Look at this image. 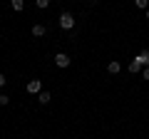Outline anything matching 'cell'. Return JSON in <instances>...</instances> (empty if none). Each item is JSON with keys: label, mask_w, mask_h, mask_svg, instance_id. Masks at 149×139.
<instances>
[{"label": "cell", "mask_w": 149, "mask_h": 139, "mask_svg": "<svg viewBox=\"0 0 149 139\" xmlns=\"http://www.w3.org/2000/svg\"><path fill=\"white\" fill-rule=\"evenodd\" d=\"M60 27H62V30H72V27H74L72 13H62V15H60Z\"/></svg>", "instance_id": "obj_1"}, {"label": "cell", "mask_w": 149, "mask_h": 139, "mask_svg": "<svg viewBox=\"0 0 149 139\" xmlns=\"http://www.w3.org/2000/svg\"><path fill=\"white\" fill-rule=\"evenodd\" d=\"M27 92H30V95H40V92H42V82L40 80H30L27 82Z\"/></svg>", "instance_id": "obj_2"}, {"label": "cell", "mask_w": 149, "mask_h": 139, "mask_svg": "<svg viewBox=\"0 0 149 139\" xmlns=\"http://www.w3.org/2000/svg\"><path fill=\"white\" fill-rule=\"evenodd\" d=\"M55 65H57V67H70V57L65 52H57L55 55Z\"/></svg>", "instance_id": "obj_3"}, {"label": "cell", "mask_w": 149, "mask_h": 139, "mask_svg": "<svg viewBox=\"0 0 149 139\" xmlns=\"http://www.w3.org/2000/svg\"><path fill=\"white\" fill-rule=\"evenodd\" d=\"M137 62H139V65H144V67H149V50H144V52H139V55H137Z\"/></svg>", "instance_id": "obj_4"}, {"label": "cell", "mask_w": 149, "mask_h": 139, "mask_svg": "<svg viewBox=\"0 0 149 139\" xmlns=\"http://www.w3.org/2000/svg\"><path fill=\"white\" fill-rule=\"evenodd\" d=\"M45 32H47V27H45V25H32V35H35V38H42Z\"/></svg>", "instance_id": "obj_5"}, {"label": "cell", "mask_w": 149, "mask_h": 139, "mask_svg": "<svg viewBox=\"0 0 149 139\" xmlns=\"http://www.w3.org/2000/svg\"><path fill=\"white\" fill-rule=\"evenodd\" d=\"M37 99H40V104H47V102L52 99V95H50L47 90H42V92H40V95H37Z\"/></svg>", "instance_id": "obj_6"}, {"label": "cell", "mask_w": 149, "mask_h": 139, "mask_svg": "<svg viewBox=\"0 0 149 139\" xmlns=\"http://www.w3.org/2000/svg\"><path fill=\"white\" fill-rule=\"evenodd\" d=\"M119 70H122V65H119V62H109V65H107V72H109V75H117Z\"/></svg>", "instance_id": "obj_7"}, {"label": "cell", "mask_w": 149, "mask_h": 139, "mask_svg": "<svg viewBox=\"0 0 149 139\" xmlns=\"http://www.w3.org/2000/svg\"><path fill=\"white\" fill-rule=\"evenodd\" d=\"M139 70H142V65L137 62V57L132 60V62H129V72H139Z\"/></svg>", "instance_id": "obj_8"}, {"label": "cell", "mask_w": 149, "mask_h": 139, "mask_svg": "<svg viewBox=\"0 0 149 139\" xmlns=\"http://www.w3.org/2000/svg\"><path fill=\"white\" fill-rule=\"evenodd\" d=\"M22 8H25V0H13V10H17V13H20Z\"/></svg>", "instance_id": "obj_9"}, {"label": "cell", "mask_w": 149, "mask_h": 139, "mask_svg": "<svg viewBox=\"0 0 149 139\" xmlns=\"http://www.w3.org/2000/svg\"><path fill=\"white\" fill-rule=\"evenodd\" d=\"M134 5H137L139 10H147V8H149V0H134Z\"/></svg>", "instance_id": "obj_10"}, {"label": "cell", "mask_w": 149, "mask_h": 139, "mask_svg": "<svg viewBox=\"0 0 149 139\" xmlns=\"http://www.w3.org/2000/svg\"><path fill=\"white\" fill-rule=\"evenodd\" d=\"M35 5H37V8H40V10H45V8H47V5H50V0H35Z\"/></svg>", "instance_id": "obj_11"}, {"label": "cell", "mask_w": 149, "mask_h": 139, "mask_svg": "<svg viewBox=\"0 0 149 139\" xmlns=\"http://www.w3.org/2000/svg\"><path fill=\"white\" fill-rule=\"evenodd\" d=\"M8 102H10V99H8V95H0V107H5Z\"/></svg>", "instance_id": "obj_12"}, {"label": "cell", "mask_w": 149, "mask_h": 139, "mask_svg": "<svg viewBox=\"0 0 149 139\" xmlns=\"http://www.w3.org/2000/svg\"><path fill=\"white\" fill-rule=\"evenodd\" d=\"M0 87H5V75L0 72Z\"/></svg>", "instance_id": "obj_13"}, {"label": "cell", "mask_w": 149, "mask_h": 139, "mask_svg": "<svg viewBox=\"0 0 149 139\" xmlns=\"http://www.w3.org/2000/svg\"><path fill=\"white\" fill-rule=\"evenodd\" d=\"M144 80H149V67H144Z\"/></svg>", "instance_id": "obj_14"}, {"label": "cell", "mask_w": 149, "mask_h": 139, "mask_svg": "<svg viewBox=\"0 0 149 139\" xmlns=\"http://www.w3.org/2000/svg\"><path fill=\"white\" fill-rule=\"evenodd\" d=\"M147 17H149V8H147Z\"/></svg>", "instance_id": "obj_15"}]
</instances>
